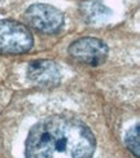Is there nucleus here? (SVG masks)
<instances>
[{
    "mask_svg": "<svg viewBox=\"0 0 140 158\" xmlns=\"http://www.w3.org/2000/svg\"><path fill=\"white\" fill-rule=\"evenodd\" d=\"M25 18L34 29L52 34L61 29L64 16L57 8L47 4H34L26 10Z\"/></svg>",
    "mask_w": 140,
    "mask_h": 158,
    "instance_id": "7ed1b4c3",
    "label": "nucleus"
},
{
    "mask_svg": "<svg viewBox=\"0 0 140 158\" xmlns=\"http://www.w3.org/2000/svg\"><path fill=\"white\" fill-rule=\"evenodd\" d=\"M81 9H82L84 18L91 23L104 22L112 13L110 9L106 8L99 0H87V2H83L81 5Z\"/></svg>",
    "mask_w": 140,
    "mask_h": 158,
    "instance_id": "423d86ee",
    "label": "nucleus"
},
{
    "mask_svg": "<svg viewBox=\"0 0 140 158\" xmlns=\"http://www.w3.org/2000/svg\"><path fill=\"white\" fill-rule=\"evenodd\" d=\"M95 137L81 121L51 117L35 124L26 140V158H92Z\"/></svg>",
    "mask_w": 140,
    "mask_h": 158,
    "instance_id": "f257e3e1",
    "label": "nucleus"
},
{
    "mask_svg": "<svg viewBox=\"0 0 140 158\" xmlns=\"http://www.w3.org/2000/svg\"><path fill=\"white\" fill-rule=\"evenodd\" d=\"M126 145L134 153L136 157H139V126L136 124L135 127L130 128V131L126 134Z\"/></svg>",
    "mask_w": 140,
    "mask_h": 158,
    "instance_id": "0eeeda50",
    "label": "nucleus"
},
{
    "mask_svg": "<svg viewBox=\"0 0 140 158\" xmlns=\"http://www.w3.org/2000/svg\"><path fill=\"white\" fill-rule=\"evenodd\" d=\"M69 53L81 62L91 66H99L108 57V47L100 39L82 38L70 45Z\"/></svg>",
    "mask_w": 140,
    "mask_h": 158,
    "instance_id": "20e7f679",
    "label": "nucleus"
},
{
    "mask_svg": "<svg viewBox=\"0 0 140 158\" xmlns=\"http://www.w3.org/2000/svg\"><path fill=\"white\" fill-rule=\"evenodd\" d=\"M32 47V35L25 25L11 19L0 21V53L21 55Z\"/></svg>",
    "mask_w": 140,
    "mask_h": 158,
    "instance_id": "f03ea898",
    "label": "nucleus"
},
{
    "mask_svg": "<svg viewBox=\"0 0 140 158\" xmlns=\"http://www.w3.org/2000/svg\"><path fill=\"white\" fill-rule=\"evenodd\" d=\"M28 78L38 85H53L61 79L57 65L49 60L32 61L28 68Z\"/></svg>",
    "mask_w": 140,
    "mask_h": 158,
    "instance_id": "39448f33",
    "label": "nucleus"
}]
</instances>
